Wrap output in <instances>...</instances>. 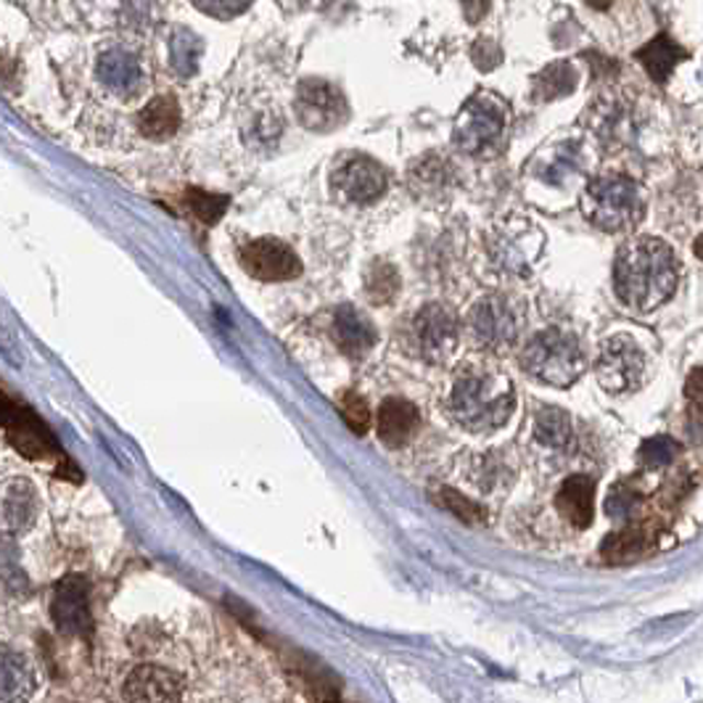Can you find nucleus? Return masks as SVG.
<instances>
[{
    "instance_id": "1",
    "label": "nucleus",
    "mask_w": 703,
    "mask_h": 703,
    "mask_svg": "<svg viewBox=\"0 0 703 703\" xmlns=\"http://www.w3.org/2000/svg\"><path fill=\"white\" fill-rule=\"evenodd\" d=\"M677 259L659 238H633L622 246L614 263V289L622 304L635 312H650L667 302L677 289Z\"/></svg>"
},
{
    "instance_id": "2",
    "label": "nucleus",
    "mask_w": 703,
    "mask_h": 703,
    "mask_svg": "<svg viewBox=\"0 0 703 703\" xmlns=\"http://www.w3.org/2000/svg\"><path fill=\"white\" fill-rule=\"evenodd\" d=\"M450 415L468 432H494L505 426L516 408L513 383L500 370L484 366H468L455 376L450 397H447Z\"/></svg>"
},
{
    "instance_id": "3",
    "label": "nucleus",
    "mask_w": 703,
    "mask_h": 703,
    "mask_svg": "<svg viewBox=\"0 0 703 703\" xmlns=\"http://www.w3.org/2000/svg\"><path fill=\"white\" fill-rule=\"evenodd\" d=\"M582 212L592 225L605 233L633 231L646 214V197L633 178L605 175L595 178L582 193Z\"/></svg>"
},
{
    "instance_id": "4",
    "label": "nucleus",
    "mask_w": 703,
    "mask_h": 703,
    "mask_svg": "<svg viewBox=\"0 0 703 703\" xmlns=\"http://www.w3.org/2000/svg\"><path fill=\"white\" fill-rule=\"evenodd\" d=\"M521 366L537 381L566 389L584 373V352L571 331L545 328L521 352Z\"/></svg>"
},
{
    "instance_id": "5",
    "label": "nucleus",
    "mask_w": 703,
    "mask_h": 703,
    "mask_svg": "<svg viewBox=\"0 0 703 703\" xmlns=\"http://www.w3.org/2000/svg\"><path fill=\"white\" fill-rule=\"evenodd\" d=\"M505 107L494 96L479 93L466 103L455 122L453 141L460 152L471 156H487L503 143Z\"/></svg>"
},
{
    "instance_id": "6",
    "label": "nucleus",
    "mask_w": 703,
    "mask_h": 703,
    "mask_svg": "<svg viewBox=\"0 0 703 703\" xmlns=\"http://www.w3.org/2000/svg\"><path fill=\"white\" fill-rule=\"evenodd\" d=\"M3 426L5 439H9V445L14 447L19 455H24V458L30 460H43V464L45 460H56L58 477H64V468L77 471L75 466H69L67 455L62 453V447H58L54 434L48 432V426H45L30 408L11 400L9 394H5L3 400Z\"/></svg>"
},
{
    "instance_id": "7",
    "label": "nucleus",
    "mask_w": 703,
    "mask_h": 703,
    "mask_svg": "<svg viewBox=\"0 0 703 703\" xmlns=\"http://www.w3.org/2000/svg\"><path fill=\"white\" fill-rule=\"evenodd\" d=\"M643 373H646V357L635 338L614 336L598 352L595 376L609 394L635 392L643 383Z\"/></svg>"
},
{
    "instance_id": "8",
    "label": "nucleus",
    "mask_w": 703,
    "mask_h": 703,
    "mask_svg": "<svg viewBox=\"0 0 703 703\" xmlns=\"http://www.w3.org/2000/svg\"><path fill=\"white\" fill-rule=\"evenodd\" d=\"M238 263L246 270V276L263 283L294 281L299 272H302L299 254L289 244H283L281 238L249 241V244L241 246Z\"/></svg>"
},
{
    "instance_id": "9",
    "label": "nucleus",
    "mask_w": 703,
    "mask_h": 703,
    "mask_svg": "<svg viewBox=\"0 0 703 703\" xmlns=\"http://www.w3.org/2000/svg\"><path fill=\"white\" fill-rule=\"evenodd\" d=\"M334 191L349 204H373L387 191V169L366 154H349L338 161L331 175Z\"/></svg>"
},
{
    "instance_id": "10",
    "label": "nucleus",
    "mask_w": 703,
    "mask_h": 703,
    "mask_svg": "<svg viewBox=\"0 0 703 703\" xmlns=\"http://www.w3.org/2000/svg\"><path fill=\"white\" fill-rule=\"evenodd\" d=\"M294 109L299 122L312 133H331L347 122V101L342 90L325 80H304L299 85Z\"/></svg>"
},
{
    "instance_id": "11",
    "label": "nucleus",
    "mask_w": 703,
    "mask_h": 703,
    "mask_svg": "<svg viewBox=\"0 0 703 703\" xmlns=\"http://www.w3.org/2000/svg\"><path fill=\"white\" fill-rule=\"evenodd\" d=\"M468 328L484 347H507L521 331V312L516 302L503 294L484 297L468 315Z\"/></svg>"
},
{
    "instance_id": "12",
    "label": "nucleus",
    "mask_w": 703,
    "mask_h": 703,
    "mask_svg": "<svg viewBox=\"0 0 703 703\" xmlns=\"http://www.w3.org/2000/svg\"><path fill=\"white\" fill-rule=\"evenodd\" d=\"M413 338L423 360L442 366L458 349V321L442 304H426L413 321Z\"/></svg>"
},
{
    "instance_id": "13",
    "label": "nucleus",
    "mask_w": 703,
    "mask_h": 703,
    "mask_svg": "<svg viewBox=\"0 0 703 703\" xmlns=\"http://www.w3.org/2000/svg\"><path fill=\"white\" fill-rule=\"evenodd\" d=\"M58 633L67 637H88L93 629L88 603V582L82 577H67L56 584L54 603H51Z\"/></svg>"
},
{
    "instance_id": "14",
    "label": "nucleus",
    "mask_w": 703,
    "mask_h": 703,
    "mask_svg": "<svg viewBox=\"0 0 703 703\" xmlns=\"http://www.w3.org/2000/svg\"><path fill=\"white\" fill-rule=\"evenodd\" d=\"M376 428H379V439L392 450H400V447L410 445L415 434L421 428V413L413 402L402 400V397H389V400L381 402L379 410V421H376Z\"/></svg>"
},
{
    "instance_id": "15",
    "label": "nucleus",
    "mask_w": 703,
    "mask_h": 703,
    "mask_svg": "<svg viewBox=\"0 0 703 703\" xmlns=\"http://www.w3.org/2000/svg\"><path fill=\"white\" fill-rule=\"evenodd\" d=\"M125 699L130 701H180L183 699V680L169 669L143 663L133 669L125 682Z\"/></svg>"
},
{
    "instance_id": "16",
    "label": "nucleus",
    "mask_w": 703,
    "mask_h": 703,
    "mask_svg": "<svg viewBox=\"0 0 703 703\" xmlns=\"http://www.w3.org/2000/svg\"><path fill=\"white\" fill-rule=\"evenodd\" d=\"M331 331H334V342L338 344V349L347 357H355V360L366 357L376 347V338H379L373 323L360 310L352 308V304H344V308L336 310Z\"/></svg>"
},
{
    "instance_id": "17",
    "label": "nucleus",
    "mask_w": 703,
    "mask_h": 703,
    "mask_svg": "<svg viewBox=\"0 0 703 703\" xmlns=\"http://www.w3.org/2000/svg\"><path fill=\"white\" fill-rule=\"evenodd\" d=\"M558 513L577 529H588L595 516V479L592 477H569L556 494Z\"/></svg>"
},
{
    "instance_id": "18",
    "label": "nucleus",
    "mask_w": 703,
    "mask_h": 703,
    "mask_svg": "<svg viewBox=\"0 0 703 703\" xmlns=\"http://www.w3.org/2000/svg\"><path fill=\"white\" fill-rule=\"evenodd\" d=\"M99 80L116 96H133L143 82V69L138 58L122 48H112L99 58Z\"/></svg>"
},
{
    "instance_id": "19",
    "label": "nucleus",
    "mask_w": 703,
    "mask_h": 703,
    "mask_svg": "<svg viewBox=\"0 0 703 703\" xmlns=\"http://www.w3.org/2000/svg\"><path fill=\"white\" fill-rule=\"evenodd\" d=\"M685 48H682L680 43H674L672 37L667 35V32H661V35H656L654 41L643 45L640 51H635V58L637 62L646 67V71L650 75V80L663 85L672 77V71L677 64L685 58Z\"/></svg>"
},
{
    "instance_id": "20",
    "label": "nucleus",
    "mask_w": 703,
    "mask_h": 703,
    "mask_svg": "<svg viewBox=\"0 0 703 703\" xmlns=\"http://www.w3.org/2000/svg\"><path fill=\"white\" fill-rule=\"evenodd\" d=\"M180 107L172 96H156L154 101H148V107H143L138 114V127L146 138L152 141H167L178 133L180 127Z\"/></svg>"
},
{
    "instance_id": "21",
    "label": "nucleus",
    "mask_w": 703,
    "mask_h": 703,
    "mask_svg": "<svg viewBox=\"0 0 703 703\" xmlns=\"http://www.w3.org/2000/svg\"><path fill=\"white\" fill-rule=\"evenodd\" d=\"M37 513V498L35 487L30 481H9L5 484V498H3V516L9 529L14 532H27L35 521Z\"/></svg>"
},
{
    "instance_id": "22",
    "label": "nucleus",
    "mask_w": 703,
    "mask_h": 703,
    "mask_svg": "<svg viewBox=\"0 0 703 703\" xmlns=\"http://www.w3.org/2000/svg\"><path fill=\"white\" fill-rule=\"evenodd\" d=\"M650 543H654V537H650L646 526H629V529L609 535V539H605L601 548V556L605 561H614V563L635 561V558L646 556L650 550Z\"/></svg>"
},
{
    "instance_id": "23",
    "label": "nucleus",
    "mask_w": 703,
    "mask_h": 703,
    "mask_svg": "<svg viewBox=\"0 0 703 703\" xmlns=\"http://www.w3.org/2000/svg\"><path fill=\"white\" fill-rule=\"evenodd\" d=\"M201 54H204V41L197 35V32L178 27L169 37V64L178 71L180 77H191L197 75Z\"/></svg>"
},
{
    "instance_id": "24",
    "label": "nucleus",
    "mask_w": 703,
    "mask_h": 703,
    "mask_svg": "<svg viewBox=\"0 0 703 703\" xmlns=\"http://www.w3.org/2000/svg\"><path fill=\"white\" fill-rule=\"evenodd\" d=\"M577 88V69L569 62H553L535 77V99H563Z\"/></svg>"
},
{
    "instance_id": "25",
    "label": "nucleus",
    "mask_w": 703,
    "mask_h": 703,
    "mask_svg": "<svg viewBox=\"0 0 703 703\" xmlns=\"http://www.w3.org/2000/svg\"><path fill=\"white\" fill-rule=\"evenodd\" d=\"M535 436L545 447L566 450L571 445L574 428H571V419L561 408H543L535 419Z\"/></svg>"
},
{
    "instance_id": "26",
    "label": "nucleus",
    "mask_w": 703,
    "mask_h": 703,
    "mask_svg": "<svg viewBox=\"0 0 703 703\" xmlns=\"http://www.w3.org/2000/svg\"><path fill=\"white\" fill-rule=\"evenodd\" d=\"M402 278L392 263L387 259H376L366 272V297L373 304H389L400 294Z\"/></svg>"
},
{
    "instance_id": "27",
    "label": "nucleus",
    "mask_w": 703,
    "mask_h": 703,
    "mask_svg": "<svg viewBox=\"0 0 703 703\" xmlns=\"http://www.w3.org/2000/svg\"><path fill=\"white\" fill-rule=\"evenodd\" d=\"M186 207H188V212H191L193 217L199 220V223L214 225L227 210V197H223V193L201 191V188H188Z\"/></svg>"
},
{
    "instance_id": "28",
    "label": "nucleus",
    "mask_w": 703,
    "mask_h": 703,
    "mask_svg": "<svg viewBox=\"0 0 703 703\" xmlns=\"http://www.w3.org/2000/svg\"><path fill=\"white\" fill-rule=\"evenodd\" d=\"M434 500L442 507H445V511H450L455 518L466 521V524L477 526V524H484L487 521V507H481L477 500L466 498V494L450 490V487H445V490H436Z\"/></svg>"
},
{
    "instance_id": "29",
    "label": "nucleus",
    "mask_w": 703,
    "mask_h": 703,
    "mask_svg": "<svg viewBox=\"0 0 703 703\" xmlns=\"http://www.w3.org/2000/svg\"><path fill=\"white\" fill-rule=\"evenodd\" d=\"M677 453H680V445H677L672 436H650L640 447V464L646 468H663L672 464Z\"/></svg>"
},
{
    "instance_id": "30",
    "label": "nucleus",
    "mask_w": 703,
    "mask_h": 703,
    "mask_svg": "<svg viewBox=\"0 0 703 703\" xmlns=\"http://www.w3.org/2000/svg\"><path fill=\"white\" fill-rule=\"evenodd\" d=\"M338 410H342L344 421L355 434H366L370 428V408L366 402V397H360L357 392H344L342 400H338Z\"/></svg>"
},
{
    "instance_id": "31",
    "label": "nucleus",
    "mask_w": 703,
    "mask_h": 703,
    "mask_svg": "<svg viewBox=\"0 0 703 703\" xmlns=\"http://www.w3.org/2000/svg\"><path fill=\"white\" fill-rule=\"evenodd\" d=\"M19 682H32L27 661H24L22 656L5 654V661H3V699L5 701L14 699V688H22Z\"/></svg>"
},
{
    "instance_id": "32",
    "label": "nucleus",
    "mask_w": 703,
    "mask_h": 703,
    "mask_svg": "<svg viewBox=\"0 0 703 703\" xmlns=\"http://www.w3.org/2000/svg\"><path fill=\"white\" fill-rule=\"evenodd\" d=\"M199 11H204L207 16H217V19H233L238 14H244L252 5V0H193Z\"/></svg>"
},
{
    "instance_id": "33",
    "label": "nucleus",
    "mask_w": 703,
    "mask_h": 703,
    "mask_svg": "<svg viewBox=\"0 0 703 703\" xmlns=\"http://www.w3.org/2000/svg\"><path fill=\"white\" fill-rule=\"evenodd\" d=\"M471 58H473V64H477L481 71H490V69L498 67L503 54H500L498 43L487 41V37H481V41H477V45H473Z\"/></svg>"
},
{
    "instance_id": "34",
    "label": "nucleus",
    "mask_w": 703,
    "mask_h": 703,
    "mask_svg": "<svg viewBox=\"0 0 703 703\" xmlns=\"http://www.w3.org/2000/svg\"><path fill=\"white\" fill-rule=\"evenodd\" d=\"M490 11V0H464V14L471 24H479Z\"/></svg>"
},
{
    "instance_id": "35",
    "label": "nucleus",
    "mask_w": 703,
    "mask_h": 703,
    "mask_svg": "<svg viewBox=\"0 0 703 703\" xmlns=\"http://www.w3.org/2000/svg\"><path fill=\"white\" fill-rule=\"evenodd\" d=\"M688 397L693 402H699V408H703V368L693 370L688 379Z\"/></svg>"
},
{
    "instance_id": "36",
    "label": "nucleus",
    "mask_w": 703,
    "mask_h": 703,
    "mask_svg": "<svg viewBox=\"0 0 703 703\" xmlns=\"http://www.w3.org/2000/svg\"><path fill=\"white\" fill-rule=\"evenodd\" d=\"M584 3L590 5V9H598V11H605L609 9L611 3H614V0H584Z\"/></svg>"
},
{
    "instance_id": "37",
    "label": "nucleus",
    "mask_w": 703,
    "mask_h": 703,
    "mask_svg": "<svg viewBox=\"0 0 703 703\" xmlns=\"http://www.w3.org/2000/svg\"><path fill=\"white\" fill-rule=\"evenodd\" d=\"M695 254H699V257L703 259V236H701L699 241H695Z\"/></svg>"
}]
</instances>
